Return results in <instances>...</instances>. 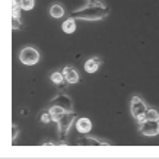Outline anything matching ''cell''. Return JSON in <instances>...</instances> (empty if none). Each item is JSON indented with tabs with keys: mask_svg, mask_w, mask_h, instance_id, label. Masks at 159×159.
<instances>
[{
	"mask_svg": "<svg viewBox=\"0 0 159 159\" xmlns=\"http://www.w3.org/2000/svg\"><path fill=\"white\" fill-rule=\"evenodd\" d=\"M19 60L25 66H34V64H37L39 61L38 50L35 48V47H31V45L24 47L19 53Z\"/></svg>",
	"mask_w": 159,
	"mask_h": 159,
	"instance_id": "obj_2",
	"label": "cell"
},
{
	"mask_svg": "<svg viewBox=\"0 0 159 159\" xmlns=\"http://www.w3.org/2000/svg\"><path fill=\"white\" fill-rule=\"evenodd\" d=\"M76 129L79 133H83V134H86V133H89V131L92 130V123L89 118H86V117H82V118H79V120H76Z\"/></svg>",
	"mask_w": 159,
	"mask_h": 159,
	"instance_id": "obj_9",
	"label": "cell"
},
{
	"mask_svg": "<svg viewBox=\"0 0 159 159\" xmlns=\"http://www.w3.org/2000/svg\"><path fill=\"white\" fill-rule=\"evenodd\" d=\"M50 80H51L54 85H63V82H64L66 79H64L63 72H53L50 75Z\"/></svg>",
	"mask_w": 159,
	"mask_h": 159,
	"instance_id": "obj_14",
	"label": "cell"
},
{
	"mask_svg": "<svg viewBox=\"0 0 159 159\" xmlns=\"http://www.w3.org/2000/svg\"><path fill=\"white\" fill-rule=\"evenodd\" d=\"M79 145H110V143L105 140L97 139V137H85V139L79 140Z\"/></svg>",
	"mask_w": 159,
	"mask_h": 159,
	"instance_id": "obj_13",
	"label": "cell"
},
{
	"mask_svg": "<svg viewBox=\"0 0 159 159\" xmlns=\"http://www.w3.org/2000/svg\"><path fill=\"white\" fill-rule=\"evenodd\" d=\"M101 57H91L88 58L86 61H85V64H83V69H85V72L86 73H95L99 69V66H101Z\"/></svg>",
	"mask_w": 159,
	"mask_h": 159,
	"instance_id": "obj_7",
	"label": "cell"
},
{
	"mask_svg": "<svg viewBox=\"0 0 159 159\" xmlns=\"http://www.w3.org/2000/svg\"><path fill=\"white\" fill-rule=\"evenodd\" d=\"M146 118H148V120H152V121H159L158 110H155V108H149L148 112H146Z\"/></svg>",
	"mask_w": 159,
	"mask_h": 159,
	"instance_id": "obj_17",
	"label": "cell"
},
{
	"mask_svg": "<svg viewBox=\"0 0 159 159\" xmlns=\"http://www.w3.org/2000/svg\"><path fill=\"white\" fill-rule=\"evenodd\" d=\"M22 10H32L35 6V0H19Z\"/></svg>",
	"mask_w": 159,
	"mask_h": 159,
	"instance_id": "obj_16",
	"label": "cell"
},
{
	"mask_svg": "<svg viewBox=\"0 0 159 159\" xmlns=\"http://www.w3.org/2000/svg\"><path fill=\"white\" fill-rule=\"evenodd\" d=\"M108 7H107L102 2L99 3H88V5L79 7V9L73 10L72 16L76 19H83V20H99L107 18L108 15Z\"/></svg>",
	"mask_w": 159,
	"mask_h": 159,
	"instance_id": "obj_1",
	"label": "cell"
},
{
	"mask_svg": "<svg viewBox=\"0 0 159 159\" xmlns=\"http://www.w3.org/2000/svg\"><path fill=\"white\" fill-rule=\"evenodd\" d=\"M63 75H64V79H66V82L67 83H77L79 82V73L75 67L72 66H66V67L63 69Z\"/></svg>",
	"mask_w": 159,
	"mask_h": 159,
	"instance_id": "obj_8",
	"label": "cell"
},
{
	"mask_svg": "<svg viewBox=\"0 0 159 159\" xmlns=\"http://www.w3.org/2000/svg\"><path fill=\"white\" fill-rule=\"evenodd\" d=\"M88 2H89V3H99L101 0H88Z\"/></svg>",
	"mask_w": 159,
	"mask_h": 159,
	"instance_id": "obj_21",
	"label": "cell"
},
{
	"mask_svg": "<svg viewBox=\"0 0 159 159\" xmlns=\"http://www.w3.org/2000/svg\"><path fill=\"white\" fill-rule=\"evenodd\" d=\"M51 104H54V105H60L61 108H64V110L67 111H73V102L72 99L69 97H66V95H58V97H56L51 101Z\"/></svg>",
	"mask_w": 159,
	"mask_h": 159,
	"instance_id": "obj_6",
	"label": "cell"
},
{
	"mask_svg": "<svg viewBox=\"0 0 159 159\" xmlns=\"http://www.w3.org/2000/svg\"><path fill=\"white\" fill-rule=\"evenodd\" d=\"M130 111H131V116L134 117V118H137V117L146 116L148 107H146L145 101L140 97H133L130 101Z\"/></svg>",
	"mask_w": 159,
	"mask_h": 159,
	"instance_id": "obj_3",
	"label": "cell"
},
{
	"mask_svg": "<svg viewBox=\"0 0 159 159\" xmlns=\"http://www.w3.org/2000/svg\"><path fill=\"white\" fill-rule=\"evenodd\" d=\"M140 131L145 136H156L159 133V121L146 120L143 124H140Z\"/></svg>",
	"mask_w": 159,
	"mask_h": 159,
	"instance_id": "obj_5",
	"label": "cell"
},
{
	"mask_svg": "<svg viewBox=\"0 0 159 159\" xmlns=\"http://www.w3.org/2000/svg\"><path fill=\"white\" fill-rule=\"evenodd\" d=\"M66 112H67V111L64 110V108H61L60 105H54V104H51V107H50V114H51V117H53V120L56 121V123H57Z\"/></svg>",
	"mask_w": 159,
	"mask_h": 159,
	"instance_id": "obj_10",
	"label": "cell"
},
{
	"mask_svg": "<svg viewBox=\"0 0 159 159\" xmlns=\"http://www.w3.org/2000/svg\"><path fill=\"white\" fill-rule=\"evenodd\" d=\"M22 26V22H20L19 18H12V28L13 29H19Z\"/></svg>",
	"mask_w": 159,
	"mask_h": 159,
	"instance_id": "obj_19",
	"label": "cell"
},
{
	"mask_svg": "<svg viewBox=\"0 0 159 159\" xmlns=\"http://www.w3.org/2000/svg\"><path fill=\"white\" fill-rule=\"evenodd\" d=\"M18 134H19V127L16 124L12 125V140H16L18 139Z\"/></svg>",
	"mask_w": 159,
	"mask_h": 159,
	"instance_id": "obj_20",
	"label": "cell"
},
{
	"mask_svg": "<svg viewBox=\"0 0 159 159\" xmlns=\"http://www.w3.org/2000/svg\"><path fill=\"white\" fill-rule=\"evenodd\" d=\"M51 120H53V117H51V114H50V110L48 111H43V112L39 114V121H41V123H44V124L50 123Z\"/></svg>",
	"mask_w": 159,
	"mask_h": 159,
	"instance_id": "obj_18",
	"label": "cell"
},
{
	"mask_svg": "<svg viewBox=\"0 0 159 159\" xmlns=\"http://www.w3.org/2000/svg\"><path fill=\"white\" fill-rule=\"evenodd\" d=\"M76 18H69V19H66L64 22H63L61 25V29L63 32H66V34H73L75 31H76Z\"/></svg>",
	"mask_w": 159,
	"mask_h": 159,
	"instance_id": "obj_11",
	"label": "cell"
},
{
	"mask_svg": "<svg viewBox=\"0 0 159 159\" xmlns=\"http://www.w3.org/2000/svg\"><path fill=\"white\" fill-rule=\"evenodd\" d=\"M75 118H76V114H75L73 111H69V112H66V114H64V116H63L61 118L57 121L58 131H60L61 137H64V136H66V133L69 131L70 125L73 124V120H75Z\"/></svg>",
	"mask_w": 159,
	"mask_h": 159,
	"instance_id": "obj_4",
	"label": "cell"
},
{
	"mask_svg": "<svg viewBox=\"0 0 159 159\" xmlns=\"http://www.w3.org/2000/svg\"><path fill=\"white\" fill-rule=\"evenodd\" d=\"M50 15H51V18H54V19H60V18H63V15H64L63 6L58 5V3H54V5L50 7Z\"/></svg>",
	"mask_w": 159,
	"mask_h": 159,
	"instance_id": "obj_12",
	"label": "cell"
},
{
	"mask_svg": "<svg viewBox=\"0 0 159 159\" xmlns=\"http://www.w3.org/2000/svg\"><path fill=\"white\" fill-rule=\"evenodd\" d=\"M20 3L19 0H12V18H19L20 19Z\"/></svg>",
	"mask_w": 159,
	"mask_h": 159,
	"instance_id": "obj_15",
	"label": "cell"
}]
</instances>
